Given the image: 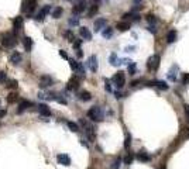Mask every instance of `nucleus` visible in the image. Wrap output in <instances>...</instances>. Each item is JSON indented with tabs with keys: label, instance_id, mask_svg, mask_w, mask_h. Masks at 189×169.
<instances>
[{
	"label": "nucleus",
	"instance_id": "nucleus-1",
	"mask_svg": "<svg viewBox=\"0 0 189 169\" xmlns=\"http://www.w3.org/2000/svg\"><path fill=\"white\" fill-rule=\"evenodd\" d=\"M88 117H89L90 120H93V121H102L103 117H105V113H103L102 107H99V106H93V107L88 111Z\"/></svg>",
	"mask_w": 189,
	"mask_h": 169
},
{
	"label": "nucleus",
	"instance_id": "nucleus-2",
	"mask_svg": "<svg viewBox=\"0 0 189 169\" xmlns=\"http://www.w3.org/2000/svg\"><path fill=\"white\" fill-rule=\"evenodd\" d=\"M16 42H17L16 35H13V34H4L1 37V45L4 48H13L16 45Z\"/></svg>",
	"mask_w": 189,
	"mask_h": 169
},
{
	"label": "nucleus",
	"instance_id": "nucleus-3",
	"mask_svg": "<svg viewBox=\"0 0 189 169\" xmlns=\"http://www.w3.org/2000/svg\"><path fill=\"white\" fill-rule=\"evenodd\" d=\"M112 80H113V83L116 84V87H119V89H121L124 83H126V75L124 72H121V71H119L117 74L112 78Z\"/></svg>",
	"mask_w": 189,
	"mask_h": 169
},
{
	"label": "nucleus",
	"instance_id": "nucleus-4",
	"mask_svg": "<svg viewBox=\"0 0 189 169\" xmlns=\"http://www.w3.org/2000/svg\"><path fill=\"white\" fill-rule=\"evenodd\" d=\"M159 61H161L159 55H152V56H151V58L148 59V62H147L148 71H151V72L157 71L158 68H159Z\"/></svg>",
	"mask_w": 189,
	"mask_h": 169
},
{
	"label": "nucleus",
	"instance_id": "nucleus-5",
	"mask_svg": "<svg viewBox=\"0 0 189 169\" xmlns=\"http://www.w3.org/2000/svg\"><path fill=\"white\" fill-rule=\"evenodd\" d=\"M51 10H52V7H51L50 4L44 6V7H42L41 10L38 11V14L35 16V19H37L38 21H42V20H44V17H45V16H47V14H48V13H50Z\"/></svg>",
	"mask_w": 189,
	"mask_h": 169
},
{
	"label": "nucleus",
	"instance_id": "nucleus-6",
	"mask_svg": "<svg viewBox=\"0 0 189 169\" xmlns=\"http://www.w3.org/2000/svg\"><path fill=\"white\" fill-rule=\"evenodd\" d=\"M51 84H52V78H50L48 75L41 76V79H40V87L45 89V87H48V86H51Z\"/></svg>",
	"mask_w": 189,
	"mask_h": 169
},
{
	"label": "nucleus",
	"instance_id": "nucleus-7",
	"mask_svg": "<svg viewBox=\"0 0 189 169\" xmlns=\"http://www.w3.org/2000/svg\"><path fill=\"white\" fill-rule=\"evenodd\" d=\"M21 59H23V56H21V54L17 52V51L13 52L10 56H9V62L13 63V65H19V63L21 62Z\"/></svg>",
	"mask_w": 189,
	"mask_h": 169
},
{
	"label": "nucleus",
	"instance_id": "nucleus-8",
	"mask_svg": "<svg viewBox=\"0 0 189 169\" xmlns=\"http://www.w3.org/2000/svg\"><path fill=\"white\" fill-rule=\"evenodd\" d=\"M23 23H24V20H23V17H20V16H17V17L13 20V27H14V32H16V34L23 28Z\"/></svg>",
	"mask_w": 189,
	"mask_h": 169
},
{
	"label": "nucleus",
	"instance_id": "nucleus-9",
	"mask_svg": "<svg viewBox=\"0 0 189 169\" xmlns=\"http://www.w3.org/2000/svg\"><path fill=\"white\" fill-rule=\"evenodd\" d=\"M106 24H107V20H106V19H97V20L94 21V24H93L94 31H96V32L100 31L102 28H105V27H106Z\"/></svg>",
	"mask_w": 189,
	"mask_h": 169
},
{
	"label": "nucleus",
	"instance_id": "nucleus-10",
	"mask_svg": "<svg viewBox=\"0 0 189 169\" xmlns=\"http://www.w3.org/2000/svg\"><path fill=\"white\" fill-rule=\"evenodd\" d=\"M57 159H58V162H59L61 165H63V166H69V165H71V158H69L66 154H59Z\"/></svg>",
	"mask_w": 189,
	"mask_h": 169
},
{
	"label": "nucleus",
	"instance_id": "nucleus-11",
	"mask_svg": "<svg viewBox=\"0 0 189 169\" xmlns=\"http://www.w3.org/2000/svg\"><path fill=\"white\" fill-rule=\"evenodd\" d=\"M177 74H178V66H177V65H172L168 72V79L171 82H177Z\"/></svg>",
	"mask_w": 189,
	"mask_h": 169
},
{
	"label": "nucleus",
	"instance_id": "nucleus-12",
	"mask_svg": "<svg viewBox=\"0 0 189 169\" xmlns=\"http://www.w3.org/2000/svg\"><path fill=\"white\" fill-rule=\"evenodd\" d=\"M78 87H79V79H78V76H75V78H72V79L68 82L66 89H68V90H76Z\"/></svg>",
	"mask_w": 189,
	"mask_h": 169
},
{
	"label": "nucleus",
	"instance_id": "nucleus-13",
	"mask_svg": "<svg viewBox=\"0 0 189 169\" xmlns=\"http://www.w3.org/2000/svg\"><path fill=\"white\" fill-rule=\"evenodd\" d=\"M38 113L44 117H48L50 114H51V110H50V107H48L47 104L41 103V104H38Z\"/></svg>",
	"mask_w": 189,
	"mask_h": 169
},
{
	"label": "nucleus",
	"instance_id": "nucleus-14",
	"mask_svg": "<svg viewBox=\"0 0 189 169\" xmlns=\"http://www.w3.org/2000/svg\"><path fill=\"white\" fill-rule=\"evenodd\" d=\"M88 65H89V69L92 71V72H96L97 71V58L92 55L89 59H88Z\"/></svg>",
	"mask_w": 189,
	"mask_h": 169
},
{
	"label": "nucleus",
	"instance_id": "nucleus-15",
	"mask_svg": "<svg viewBox=\"0 0 189 169\" xmlns=\"http://www.w3.org/2000/svg\"><path fill=\"white\" fill-rule=\"evenodd\" d=\"M85 9H86V4H85L83 1H79L74 9H72V13H74V14H81V13L85 11Z\"/></svg>",
	"mask_w": 189,
	"mask_h": 169
},
{
	"label": "nucleus",
	"instance_id": "nucleus-16",
	"mask_svg": "<svg viewBox=\"0 0 189 169\" xmlns=\"http://www.w3.org/2000/svg\"><path fill=\"white\" fill-rule=\"evenodd\" d=\"M79 34H81V37L85 38V40H92V34H90V31H89L86 27H81V28H79Z\"/></svg>",
	"mask_w": 189,
	"mask_h": 169
},
{
	"label": "nucleus",
	"instance_id": "nucleus-17",
	"mask_svg": "<svg viewBox=\"0 0 189 169\" xmlns=\"http://www.w3.org/2000/svg\"><path fill=\"white\" fill-rule=\"evenodd\" d=\"M116 28L119 30V31H127V30H130V23H127V21H120V23H117V25H116Z\"/></svg>",
	"mask_w": 189,
	"mask_h": 169
},
{
	"label": "nucleus",
	"instance_id": "nucleus-18",
	"mask_svg": "<svg viewBox=\"0 0 189 169\" xmlns=\"http://www.w3.org/2000/svg\"><path fill=\"white\" fill-rule=\"evenodd\" d=\"M150 86H152V84H155L158 89H161V90H168V84L165 83V82H162V80H155V82H150Z\"/></svg>",
	"mask_w": 189,
	"mask_h": 169
},
{
	"label": "nucleus",
	"instance_id": "nucleus-19",
	"mask_svg": "<svg viewBox=\"0 0 189 169\" xmlns=\"http://www.w3.org/2000/svg\"><path fill=\"white\" fill-rule=\"evenodd\" d=\"M85 131H86V135H88V138L90 139V141H94V130H93V127H90V126H85Z\"/></svg>",
	"mask_w": 189,
	"mask_h": 169
},
{
	"label": "nucleus",
	"instance_id": "nucleus-20",
	"mask_svg": "<svg viewBox=\"0 0 189 169\" xmlns=\"http://www.w3.org/2000/svg\"><path fill=\"white\" fill-rule=\"evenodd\" d=\"M177 41V31L175 30H171V31L167 34V42L168 44H172V42Z\"/></svg>",
	"mask_w": 189,
	"mask_h": 169
},
{
	"label": "nucleus",
	"instance_id": "nucleus-21",
	"mask_svg": "<svg viewBox=\"0 0 189 169\" xmlns=\"http://www.w3.org/2000/svg\"><path fill=\"white\" fill-rule=\"evenodd\" d=\"M137 159H138V161H141V162H148V161H150V155H148V154H146V152H143V151H141V152H138V154H137Z\"/></svg>",
	"mask_w": 189,
	"mask_h": 169
},
{
	"label": "nucleus",
	"instance_id": "nucleus-22",
	"mask_svg": "<svg viewBox=\"0 0 189 169\" xmlns=\"http://www.w3.org/2000/svg\"><path fill=\"white\" fill-rule=\"evenodd\" d=\"M30 106H32L31 102H27V100H23L20 104H19V113H23L27 107H30Z\"/></svg>",
	"mask_w": 189,
	"mask_h": 169
},
{
	"label": "nucleus",
	"instance_id": "nucleus-23",
	"mask_svg": "<svg viewBox=\"0 0 189 169\" xmlns=\"http://www.w3.org/2000/svg\"><path fill=\"white\" fill-rule=\"evenodd\" d=\"M35 4H37V0H27V7H26V10L28 11V13L34 11V9H35Z\"/></svg>",
	"mask_w": 189,
	"mask_h": 169
},
{
	"label": "nucleus",
	"instance_id": "nucleus-24",
	"mask_svg": "<svg viewBox=\"0 0 189 169\" xmlns=\"http://www.w3.org/2000/svg\"><path fill=\"white\" fill-rule=\"evenodd\" d=\"M24 48L27 49V51H31L32 48V40L30 37H24Z\"/></svg>",
	"mask_w": 189,
	"mask_h": 169
},
{
	"label": "nucleus",
	"instance_id": "nucleus-25",
	"mask_svg": "<svg viewBox=\"0 0 189 169\" xmlns=\"http://www.w3.org/2000/svg\"><path fill=\"white\" fill-rule=\"evenodd\" d=\"M65 38L68 40L69 42H72L74 44V41H75V35H74V32H72V30H68V31H65Z\"/></svg>",
	"mask_w": 189,
	"mask_h": 169
},
{
	"label": "nucleus",
	"instance_id": "nucleus-26",
	"mask_svg": "<svg viewBox=\"0 0 189 169\" xmlns=\"http://www.w3.org/2000/svg\"><path fill=\"white\" fill-rule=\"evenodd\" d=\"M97 10H99V6H97V4H92L89 11H88V16H89V17H93L94 14L97 13Z\"/></svg>",
	"mask_w": 189,
	"mask_h": 169
},
{
	"label": "nucleus",
	"instance_id": "nucleus-27",
	"mask_svg": "<svg viewBox=\"0 0 189 169\" xmlns=\"http://www.w3.org/2000/svg\"><path fill=\"white\" fill-rule=\"evenodd\" d=\"M62 7H55L52 10V17L54 19H59L61 17V14H62Z\"/></svg>",
	"mask_w": 189,
	"mask_h": 169
},
{
	"label": "nucleus",
	"instance_id": "nucleus-28",
	"mask_svg": "<svg viewBox=\"0 0 189 169\" xmlns=\"http://www.w3.org/2000/svg\"><path fill=\"white\" fill-rule=\"evenodd\" d=\"M102 35H103V38H112V35H113V28H106L102 31Z\"/></svg>",
	"mask_w": 189,
	"mask_h": 169
},
{
	"label": "nucleus",
	"instance_id": "nucleus-29",
	"mask_svg": "<svg viewBox=\"0 0 189 169\" xmlns=\"http://www.w3.org/2000/svg\"><path fill=\"white\" fill-rule=\"evenodd\" d=\"M79 99H81L82 102H88V100H90V99H92V96H90V93H89V92H82V93L79 95Z\"/></svg>",
	"mask_w": 189,
	"mask_h": 169
},
{
	"label": "nucleus",
	"instance_id": "nucleus-30",
	"mask_svg": "<svg viewBox=\"0 0 189 169\" xmlns=\"http://www.w3.org/2000/svg\"><path fill=\"white\" fill-rule=\"evenodd\" d=\"M66 124H68L71 131H74V133H78V131H79V126H78L76 123H74V121H68Z\"/></svg>",
	"mask_w": 189,
	"mask_h": 169
},
{
	"label": "nucleus",
	"instance_id": "nucleus-31",
	"mask_svg": "<svg viewBox=\"0 0 189 169\" xmlns=\"http://www.w3.org/2000/svg\"><path fill=\"white\" fill-rule=\"evenodd\" d=\"M110 63H112L113 66H117L119 63H121L119 61V58H117V54H112V55H110Z\"/></svg>",
	"mask_w": 189,
	"mask_h": 169
},
{
	"label": "nucleus",
	"instance_id": "nucleus-32",
	"mask_svg": "<svg viewBox=\"0 0 189 169\" xmlns=\"http://www.w3.org/2000/svg\"><path fill=\"white\" fill-rule=\"evenodd\" d=\"M120 164H121V159L120 158H116L112 164V168L110 169H120Z\"/></svg>",
	"mask_w": 189,
	"mask_h": 169
},
{
	"label": "nucleus",
	"instance_id": "nucleus-33",
	"mask_svg": "<svg viewBox=\"0 0 189 169\" xmlns=\"http://www.w3.org/2000/svg\"><path fill=\"white\" fill-rule=\"evenodd\" d=\"M68 24L72 25V27H76V25L79 24V19H78V17H71L69 21H68Z\"/></svg>",
	"mask_w": 189,
	"mask_h": 169
},
{
	"label": "nucleus",
	"instance_id": "nucleus-34",
	"mask_svg": "<svg viewBox=\"0 0 189 169\" xmlns=\"http://www.w3.org/2000/svg\"><path fill=\"white\" fill-rule=\"evenodd\" d=\"M17 80H14V79H11V80H9V82H7V84H6V86H7V87H9V89H17Z\"/></svg>",
	"mask_w": 189,
	"mask_h": 169
},
{
	"label": "nucleus",
	"instance_id": "nucleus-35",
	"mask_svg": "<svg viewBox=\"0 0 189 169\" xmlns=\"http://www.w3.org/2000/svg\"><path fill=\"white\" fill-rule=\"evenodd\" d=\"M17 99H19V96L16 95V93H10V95L7 96V102H9V103H14Z\"/></svg>",
	"mask_w": 189,
	"mask_h": 169
},
{
	"label": "nucleus",
	"instance_id": "nucleus-36",
	"mask_svg": "<svg viewBox=\"0 0 189 169\" xmlns=\"http://www.w3.org/2000/svg\"><path fill=\"white\" fill-rule=\"evenodd\" d=\"M69 66L72 68V71L76 72V69H78V66H79V62H76L75 59H69Z\"/></svg>",
	"mask_w": 189,
	"mask_h": 169
},
{
	"label": "nucleus",
	"instance_id": "nucleus-37",
	"mask_svg": "<svg viewBox=\"0 0 189 169\" xmlns=\"http://www.w3.org/2000/svg\"><path fill=\"white\" fill-rule=\"evenodd\" d=\"M130 144H131V135H130V134H127L126 141H124V148H126L127 151L130 149Z\"/></svg>",
	"mask_w": 189,
	"mask_h": 169
},
{
	"label": "nucleus",
	"instance_id": "nucleus-38",
	"mask_svg": "<svg viewBox=\"0 0 189 169\" xmlns=\"http://www.w3.org/2000/svg\"><path fill=\"white\" fill-rule=\"evenodd\" d=\"M146 19H147V21L150 23V24H151V25H152V24L157 21V17H155L154 14H147V17H146Z\"/></svg>",
	"mask_w": 189,
	"mask_h": 169
},
{
	"label": "nucleus",
	"instance_id": "nucleus-39",
	"mask_svg": "<svg viewBox=\"0 0 189 169\" xmlns=\"http://www.w3.org/2000/svg\"><path fill=\"white\" fill-rule=\"evenodd\" d=\"M6 80H7V74L4 71H1L0 72V83H4Z\"/></svg>",
	"mask_w": 189,
	"mask_h": 169
},
{
	"label": "nucleus",
	"instance_id": "nucleus-40",
	"mask_svg": "<svg viewBox=\"0 0 189 169\" xmlns=\"http://www.w3.org/2000/svg\"><path fill=\"white\" fill-rule=\"evenodd\" d=\"M128 72H130V75L136 74V63H130L128 65Z\"/></svg>",
	"mask_w": 189,
	"mask_h": 169
},
{
	"label": "nucleus",
	"instance_id": "nucleus-41",
	"mask_svg": "<svg viewBox=\"0 0 189 169\" xmlns=\"http://www.w3.org/2000/svg\"><path fill=\"white\" fill-rule=\"evenodd\" d=\"M182 83H183V84H189V74H185V75H183Z\"/></svg>",
	"mask_w": 189,
	"mask_h": 169
},
{
	"label": "nucleus",
	"instance_id": "nucleus-42",
	"mask_svg": "<svg viewBox=\"0 0 189 169\" xmlns=\"http://www.w3.org/2000/svg\"><path fill=\"white\" fill-rule=\"evenodd\" d=\"M81 44H82V40H75V41H74V47L76 48V49H79Z\"/></svg>",
	"mask_w": 189,
	"mask_h": 169
},
{
	"label": "nucleus",
	"instance_id": "nucleus-43",
	"mask_svg": "<svg viewBox=\"0 0 189 169\" xmlns=\"http://www.w3.org/2000/svg\"><path fill=\"white\" fill-rule=\"evenodd\" d=\"M131 161H133V155H127L126 159H124V162H126L127 165H130V164H131Z\"/></svg>",
	"mask_w": 189,
	"mask_h": 169
},
{
	"label": "nucleus",
	"instance_id": "nucleus-44",
	"mask_svg": "<svg viewBox=\"0 0 189 169\" xmlns=\"http://www.w3.org/2000/svg\"><path fill=\"white\" fill-rule=\"evenodd\" d=\"M148 31L152 32V34H155V32H157V28H155V25H148Z\"/></svg>",
	"mask_w": 189,
	"mask_h": 169
},
{
	"label": "nucleus",
	"instance_id": "nucleus-45",
	"mask_svg": "<svg viewBox=\"0 0 189 169\" xmlns=\"http://www.w3.org/2000/svg\"><path fill=\"white\" fill-rule=\"evenodd\" d=\"M59 55H61V56H62L63 59H69V58H68V54L65 52V51H63V49H61V51H59Z\"/></svg>",
	"mask_w": 189,
	"mask_h": 169
},
{
	"label": "nucleus",
	"instance_id": "nucleus-46",
	"mask_svg": "<svg viewBox=\"0 0 189 169\" xmlns=\"http://www.w3.org/2000/svg\"><path fill=\"white\" fill-rule=\"evenodd\" d=\"M105 83H106V90H107V92H112V86H110V83H109V80H107V79H106L105 80Z\"/></svg>",
	"mask_w": 189,
	"mask_h": 169
},
{
	"label": "nucleus",
	"instance_id": "nucleus-47",
	"mask_svg": "<svg viewBox=\"0 0 189 169\" xmlns=\"http://www.w3.org/2000/svg\"><path fill=\"white\" fill-rule=\"evenodd\" d=\"M185 114H186V120H188V123H189V106L188 104H185Z\"/></svg>",
	"mask_w": 189,
	"mask_h": 169
},
{
	"label": "nucleus",
	"instance_id": "nucleus-48",
	"mask_svg": "<svg viewBox=\"0 0 189 169\" xmlns=\"http://www.w3.org/2000/svg\"><path fill=\"white\" fill-rule=\"evenodd\" d=\"M6 113H7L6 110H3V109H0V118H3V117L6 116Z\"/></svg>",
	"mask_w": 189,
	"mask_h": 169
},
{
	"label": "nucleus",
	"instance_id": "nucleus-49",
	"mask_svg": "<svg viewBox=\"0 0 189 169\" xmlns=\"http://www.w3.org/2000/svg\"><path fill=\"white\" fill-rule=\"evenodd\" d=\"M76 51H78V52H76V55H78V58H82V56H83V52H82L81 49H76Z\"/></svg>",
	"mask_w": 189,
	"mask_h": 169
},
{
	"label": "nucleus",
	"instance_id": "nucleus-50",
	"mask_svg": "<svg viewBox=\"0 0 189 169\" xmlns=\"http://www.w3.org/2000/svg\"><path fill=\"white\" fill-rule=\"evenodd\" d=\"M133 49H136V47H127V48H126L127 52H130V51H133Z\"/></svg>",
	"mask_w": 189,
	"mask_h": 169
},
{
	"label": "nucleus",
	"instance_id": "nucleus-51",
	"mask_svg": "<svg viewBox=\"0 0 189 169\" xmlns=\"http://www.w3.org/2000/svg\"><path fill=\"white\" fill-rule=\"evenodd\" d=\"M133 1H134V3H136V4H140V3H141V1H143V0H133Z\"/></svg>",
	"mask_w": 189,
	"mask_h": 169
},
{
	"label": "nucleus",
	"instance_id": "nucleus-52",
	"mask_svg": "<svg viewBox=\"0 0 189 169\" xmlns=\"http://www.w3.org/2000/svg\"><path fill=\"white\" fill-rule=\"evenodd\" d=\"M120 97H121V95H120V93H117V92H116V99H120Z\"/></svg>",
	"mask_w": 189,
	"mask_h": 169
},
{
	"label": "nucleus",
	"instance_id": "nucleus-53",
	"mask_svg": "<svg viewBox=\"0 0 189 169\" xmlns=\"http://www.w3.org/2000/svg\"><path fill=\"white\" fill-rule=\"evenodd\" d=\"M79 1H83V0H79Z\"/></svg>",
	"mask_w": 189,
	"mask_h": 169
}]
</instances>
